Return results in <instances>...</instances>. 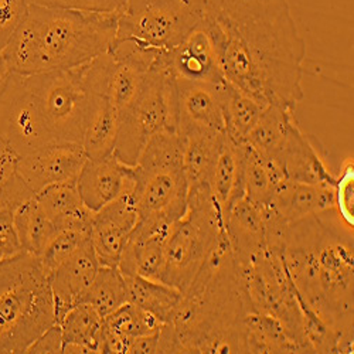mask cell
Instances as JSON below:
<instances>
[{"instance_id": "obj_1", "label": "cell", "mask_w": 354, "mask_h": 354, "mask_svg": "<svg viewBox=\"0 0 354 354\" xmlns=\"http://www.w3.org/2000/svg\"><path fill=\"white\" fill-rule=\"evenodd\" d=\"M224 80L262 105L304 100L306 43L288 0H197Z\"/></svg>"}, {"instance_id": "obj_2", "label": "cell", "mask_w": 354, "mask_h": 354, "mask_svg": "<svg viewBox=\"0 0 354 354\" xmlns=\"http://www.w3.org/2000/svg\"><path fill=\"white\" fill-rule=\"evenodd\" d=\"M282 259L301 302L353 346V227L336 209L288 223Z\"/></svg>"}, {"instance_id": "obj_3", "label": "cell", "mask_w": 354, "mask_h": 354, "mask_svg": "<svg viewBox=\"0 0 354 354\" xmlns=\"http://www.w3.org/2000/svg\"><path fill=\"white\" fill-rule=\"evenodd\" d=\"M251 310L225 231L170 322L180 353H247L244 317Z\"/></svg>"}, {"instance_id": "obj_4", "label": "cell", "mask_w": 354, "mask_h": 354, "mask_svg": "<svg viewBox=\"0 0 354 354\" xmlns=\"http://www.w3.org/2000/svg\"><path fill=\"white\" fill-rule=\"evenodd\" d=\"M120 13L28 5L2 51L5 71L35 75L84 66L108 53Z\"/></svg>"}, {"instance_id": "obj_5", "label": "cell", "mask_w": 354, "mask_h": 354, "mask_svg": "<svg viewBox=\"0 0 354 354\" xmlns=\"http://www.w3.org/2000/svg\"><path fill=\"white\" fill-rule=\"evenodd\" d=\"M54 323L50 274L39 257L0 262V354L27 353Z\"/></svg>"}, {"instance_id": "obj_6", "label": "cell", "mask_w": 354, "mask_h": 354, "mask_svg": "<svg viewBox=\"0 0 354 354\" xmlns=\"http://www.w3.org/2000/svg\"><path fill=\"white\" fill-rule=\"evenodd\" d=\"M183 139L165 131L145 146L135 165L139 220L174 224L187 212L189 185L183 171Z\"/></svg>"}, {"instance_id": "obj_7", "label": "cell", "mask_w": 354, "mask_h": 354, "mask_svg": "<svg viewBox=\"0 0 354 354\" xmlns=\"http://www.w3.org/2000/svg\"><path fill=\"white\" fill-rule=\"evenodd\" d=\"M224 232V213L212 189H189L187 212L169 232L162 282L185 295Z\"/></svg>"}, {"instance_id": "obj_8", "label": "cell", "mask_w": 354, "mask_h": 354, "mask_svg": "<svg viewBox=\"0 0 354 354\" xmlns=\"http://www.w3.org/2000/svg\"><path fill=\"white\" fill-rule=\"evenodd\" d=\"M169 53V51H167ZM167 53L145 75L133 102L120 112V127L113 155L135 166L149 140L160 132L176 129L174 78L167 66Z\"/></svg>"}, {"instance_id": "obj_9", "label": "cell", "mask_w": 354, "mask_h": 354, "mask_svg": "<svg viewBox=\"0 0 354 354\" xmlns=\"http://www.w3.org/2000/svg\"><path fill=\"white\" fill-rule=\"evenodd\" d=\"M200 17L197 0H128L118 16L116 40L170 51L185 40Z\"/></svg>"}, {"instance_id": "obj_10", "label": "cell", "mask_w": 354, "mask_h": 354, "mask_svg": "<svg viewBox=\"0 0 354 354\" xmlns=\"http://www.w3.org/2000/svg\"><path fill=\"white\" fill-rule=\"evenodd\" d=\"M0 138L17 158L55 145L36 111L26 75L5 71L0 78Z\"/></svg>"}, {"instance_id": "obj_11", "label": "cell", "mask_w": 354, "mask_h": 354, "mask_svg": "<svg viewBox=\"0 0 354 354\" xmlns=\"http://www.w3.org/2000/svg\"><path fill=\"white\" fill-rule=\"evenodd\" d=\"M224 91L225 80L221 82H197L174 78L177 133H224Z\"/></svg>"}, {"instance_id": "obj_12", "label": "cell", "mask_w": 354, "mask_h": 354, "mask_svg": "<svg viewBox=\"0 0 354 354\" xmlns=\"http://www.w3.org/2000/svg\"><path fill=\"white\" fill-rule=\"evenodd\" d=\"M135 182L127 179L120 197L94 213L90 239L102 267H118L139 214L133 198Z\"/></svg>"}, {"instance_id": "obj_13", "label": "cell", "mask_w": 354, "mask_h": 354, "mask_svg": "<svg viewBox=\"0 0 354 354\" xmlns=\"http://www.w3.org/2000/svg\"><path fill=\"white\" fill-rule=\"evenodd\" d=\"M86 160L82 145L57 143L17 158L15 171L36 196L48 186L77 180Z\"/></svg>"}, {"instance_id": "obj_14", "label": "cell", "mask_w": 354, "mask_h": 354, "mask_svg": "<svg viewBox=\"0 0 354 354\" xmlns=\"http://www.w3.org/2000/svg\"><path fill=\"white\" fill-rule=\"evenodd\" d=\"M171 225L152 220H138L118 263L124 277L139 275L162 282Z\"/></svg>"}, {"instance_id": "obj_15", "label": "cell", "mask_w": 354, "mask_h": 354, "mask_svg": "<svg viewBox=\"0 0 354 354\" xmlns=\"http://www.w3.org/2000/svg\"><path fill=\"white\" fill-rule=\"evenodd\" d=\"M98 270L100 262L91 239H86L71 257L50 274L55 323L60 322L73 306L82 301L88 289L91 288Z\"/></svg>"}, {"instance_id": "obj_16", "label": "cell", "mask_w": 354, "mask_h": 354, "mask_svg": "<svg viewBox=\"0 0 354 354\" xmlns=\"http://www.w3.org/2000/svg\"><path fill=\"white\" fill-rule=\"evenodd\" d=\"M167 66L174 78L197 82L224 81L214 41L201 17L185 40L167 53Z\"/></svg>"}, {"instance_id": "obj_17", "label": "cell", "mask_w": 354, "mask_h": 354, "mask_svg": "<svg viewBox=\"0 0 354 354\" xmlns=\"http://www.w3.org/2000/svg\"><path fill=\"white\" fill-rule=\"evenodd\" d=\"M129 167L113 153L102 159H88L77 177L82 203L95 213L120 197Z\"/></svg>"}, {"instance_id": "obj_18", "label": "cell", "mask_w": 354, "mask_h": 354, "mask_svg": "<svg viewBox=\"0 0 354 354\" xmlns=\"http://www.w3.org/2000/svg\"><path fill=\"white\" fill-rule=\"evenodd\" d=\"M268 207L286 224L336 207V189L285 180L272 194Z\"/></svg>"}, {"instance_id": "obj_19", "label": "cell", "mask_w": 354, "mask_h": 354, "mask_svg": "<svg viewBox=\"0 0 354 354\" xmlns=\"http://www.w3.org/2000/svg\"><path fill=\"white\" fill-rule=\"evenodd\" d=\"M275 162L282 167L288 180L336 186L337 177L333 176L326 163L323 162L315 143L299 129L298 124L292 128L283 149Z\"/></svg>"}, {"instance_id": "obj_20", "label": "cell", "mask_w": 354, "mask_h": 354, "mask_svg": "<svg viewBox=\"0 0 354 354\" xmlns=\"http://www.w3.org/2000/svg\"><path fill=\"white\" fill-rule=\"evenodd\" d=\"M224 223L239 265L245 263L254 254L265 247V232H267L265 205L244 197L227 210Z\"/></svg>"}, {"instance_id": "obj_21", "label": "cell", "mask_w": 354, "mask_h": 354, "mask_svg": "<svg viewBox=\"0 0 354 354\" xmlns=\"http://www.w3.org/2000/svg\"><path fill=\"white\" fill-rule=\"evenodd\" d=\"M293 112L295 109L292 108L268 105L247 135L244 143L259 156L275 160L283 149L292 128L297 125Z\"/></svg>"}, {"instance_id": "obj_22", "label": "cell", "mask_w": 354, "mask_h": 354, "mask_svg": "<svg viewBox=\"0 0 354 354\" xmlns=\"http://www.w3.org/2000/svg\"><path fill=\"white\" fill-rule=\"evenodd\" d=\"M58 324L63 332V353H102L104 319L90 305L77 304Z\"/></svg>"}, {"instance_id": "obj_23", "label": "cell", "mask_w": 354, "mask_h": 354, "mask_svg": "<svg viewBox=\"0 0 354 354\" xmlns=\"http://www.w3.org/2000/svg\"><path fill=\"white\" fill-rule=\"evenodd\" d=\"M180 136L183 139L182 165L189 189L210 187L212 173L224 133L189 132Z\"/></svg>"}, {"instance_id": "obj_24", "label": "cell", "mask_w": 354, "mask_h": 354, "mask_svg": "<svg viewBox=\"0 0 354 354\" xmlns=\"http://www.w3.org/2000/svg\"><path fill=\"white\" fill-rule=\"evenodd\" d=\"M35 197L15 171L0 189V262L24 254L16 230V212L23 203Z\"/></svg>"}, {"instance_id": "obj_25", "label": "cell", "mask_w": 354, "mask_h": 354, "mask_svg": "<svg viewBox=\"0 0 354 354\" xmlns=\"http://www.w3.org/2000/svg\"><path fill=\"white\" fill-rule=\"evenodd\" d=\"M247 353H305L274 316L251 310L244 317Z\"/></svg>"}, {"instance_id": "obj_26", "label": "cell", "mask_w": 354, "mask_h": 354, "mask_svg": "<svg viewBox=\"0 0 354 354\" xmlns=\"http://www.w3.org/2000/svg\"><path fill=\"white\" fill-rule=\"evenodd\" d=\"M128 302L147 310L162 323H170L183 293L160 281H152L139 275L125 277Z\"/></svg>"}, {"instance_id": "obj_27", "label": "cell", "mask_w": 354, "mask_h": 354, "mask_svg": "<svg viewBox=\"0 0 354 354\" xmlns=\"http://www.w3.org/2000/svg\"><path fill=\"white\" fill-rule=\"evenodd\" d=\"M118 127H120V112L109 101L108 94L100 95L88 120L82 140L88 159H102L113 153Z\"/></svg>"}, {"instance_id": "obj_28", "label": "cell", "mask_w": 354, "mask_h": 354, "mask_svg": "<svg viewBox=\"0 0 354 354\" xmlns=\"http://www.w3.org/2000/svg\"><path fill=\"white\" fill-rule=\"evenodd\" d=\"M241 155L245 197L257 204L267 205L275 190L288 180L285 171L275 160L259 156L247 143L241 145Z\"/></svg>"}, {"instance_id": "obj_29", "label": "cell", "mask_w": 354, "mask_h": 354, "mask_svg": "<svg viewBox=\"0 0 354 354\" xmlns=\"http://www.w3.org/2000/svg\"><path fill=\"white\" fill-rule=\"evenodd\" d=\"M267 108L225 81L224 91V133L235 145H243L247 135Z\"/></svg>"}, {"instance_id": "obj_30", "label": "cell", "mask_w": 354, "mask_h": 354, "mask_svg": "<svg viewBox=\"0 0 354 354\" xmlns=\"http://www.w3.org/2000/svg\"><path fill=\"white\" fill-rule=\"evenodd\" d=\"M16 230L26 254L39 257L58 232L55 224L44 214L36 198L27 200L16 212Z\"/></svg>"}, {"instance_id": "obj_31", "label": "cell", "mask_w": 354, "mask_h": 354, "mask_svg": "<svg viewBox=\"0 0 354 354\" xmlns=\"http://www.w3.org/2000/svg\"><path fill=\"white\" fill-rule=\"evenodd\" d=\"M81 302L90 305L102 319L125 305L128 302V289L120 268L100 265L97 277Z\"/></svg>"}, {"instance_id": "obj_32", "label": "cell", "mask_w": 354, "mask_h": 354, "mask_svg": "<svg viewBox=\"0 0 354 354\" xmlns=\"http://www.w3.org/2000/svg\"><path fill=\"white\" fill-rule=\"evenodd\" d=\"M111 57L112 68L108 84V97L116 111L121 112L129 106L140 93L145 75L149 68L131 60V58L118 57L113 54H111Z\"/></svg>"}, {"instance_id": "obj_33", "label": "cell", "mask_w": 354, "mask_h": 354, "mask_svg": "<svg viewBox=\"0 0 354 354\" xmlns=\"http://www.w3.org/2000/svg\"><path fill=\"white\" fill-rule=\"evenodd\" d=\"M163 324L165 323L156 316L131 302H127L104 319V328L106 330L127 339L128 342H132L139 336L156 333Z\"/></svg>"}, {"instance_id": "obj_34", "label": "cell", "mask_w": 354, "mask_h": 354, "mask_svg": "<svg viewBox=\"0 0 354 354\" xmlns=\"http://www.w3.org/2000/svg\"><path fill=\"white\" fill-rule=\"evenodd\" d=\"M44 214L55 223L67 214H71L85 205L81 200L77 180L57 183L46 187L35 196Z\"/></svg>"}, {"instance_id": "obj_35", "label": "cell", "mask_w": 354, "mask_h": 354, "mask_svg": "<svg viewBox=\"0 0 354 354\" xmlns=\"http://www.w3.org/2000/svg\"><path fill=\"white\" fill-rule=\"evenodd\" d=\"M86 239H90V232L77 230L58 231L39 255L44 270L51 274L58 265L71 257Z\"/></svg>"}, {"instance_id": "obj_36", "label": "cell", "mask_w": 354, "mask_h": 354, "mask_svg": "<svg viewBox=\"0 0 354 354\" xmlns=\"http://www.w3.org/2000/svg\"><path fill=\"white\" fill-rule=\"evenodd\" d=\"M27 8V0H0V53L13 37Z\"/></svg>"}, {"instance_id": "obj_37", "label": "cell", "mask_w": 354, "mask_h": 354, "mask_svg": "<svg viewBox=\"0 0 354 354\" xmlns=\"http://www.w3.org/2000/svg\"><path fill=\"white\" fill-rule=\"evenodd\" d=\"M336 212L348 225H354L353 212V189H354V171L353 160H348L342 170V174L336 179Z\"/></svg>"}, {"instance_id": "obj_38", "label": "cell", "mask_w": 354, "mask_h": 354, "mask_svg": "<svg viewBox=\"0 0 354 354\" xmlns=\"http://www.w3.org/2000/svg\"><path fill=\"white\" fill-rule=\"evenodd\" d=\"M28 5H44L80 9L101 13H120L128 3V0H27Z\"/></svg>"}, {"instance_id": "obj_39", "label": "cell", "mask_w": 354, "mask_h": 354, "mask_svg": "<svg viewBox=\"0 0 354 354\" xmlns=\"http://www.w3.org/2000/svg\"><path fill=\"white\" fill-rule=\"evenodd\" d=\"M27 353H63V332L58 323L50 326L30 347Z\"/></svg>"}, {"instance_id": "obj_40", "label": "cell", "mask_w": 354, "mask_h": 354, "mask_svg": "<svg viewBox=\"0 0 354 354\" xmlns=\"http://www.w3.org/2000/svg\"><path fill=\"white\" fill-rule=\"evenodd\" d=\"M17 156L10 147L0 138V185H3L9 177L15 173Z\"/></svg>"}, {"instance_id": "obj_41", "label": "cell", "mask_w": 354, "mask_h": 354, "mask_svg": "<svg viewBox=\"0 0 354 354\" xmlns=\"http://www.w3.org/2000/svg\"><path fill=\"white\" fill-rule=\"evenodd\" d=\"M158 343H159V332L139 336L131 342L128 353L132 354H153L158 353Z\"/></svg>"}, {"instance_id": "obj_42", "label": "cell", "mask_w": 354, "mask_h": 354, "mask_svg": "<svg viewBox=\"0 0 354 354\" xmlns=\"http://www.w3.org/2000/svg\"><path fill=\"white\" fill-rule=\"evenodd\" d=\"M5 74V67H3V62H2V53H0V78L3 77Z\"/></svg>"}, {"instance_id": "obj_43", "label": "cell", "mask_w": 354, "mask_h": 354, "mask_svg": "<svg viewBox=\"0 0 354 354\" xmlns=\"http://www.w3.org/2000/svg\"><path fill=\"white\" fill-rule=\"evenodd\" d=\"M0 189H2V185H0Z\"/></svg>"}]
</instances>
